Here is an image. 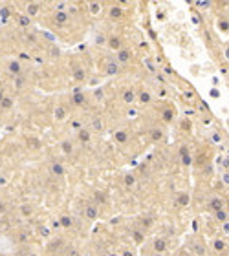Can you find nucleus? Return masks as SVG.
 <instances>
[{
    "instance_id": "1",
    "label": "nucleus",
    "mask_w": 229,
    "mask_h": 256,
    "mask_svg": "<svg viewBox=\"0 0 229 256\" xmlns=\"http://www.w3.org/2000/svg\"><path fill=\"white\" fill-rule=\"evenodd\" d=\"M55 22H57L59 26L66 24V22H68V13H64V11H57V13H55Z\"/></svg>"
},
{
    "instance_id": "17",
    "label": "nucleus",
    "mask_w": 229,
    "mask_h": 256,
    "mask_svg": "<svg viewBox=\"0 0 229 256\" xmlns=\"http://www.w3.org/2000/svg\"><path fill=\"white\" fill-rule=\"evenodd\" d=\"M79 139H81L83 143H88V141H90V134H88L86 130H81V132H79Z\"/></svg>"
},
{
    "instance_id": "25",
    "label": "nucleus",
    "mask_w": 229,
    "mask_h": 256,
    "mask_svg": "<svg viewBox=\"0 0 229 256\" xmlns=\"http://www.w3.org/2000/svg\"><path fill=\"white\" fill-rule=\"evenodd\" d=\"M90 11L96 15V13H99V11H101V6H99V4H96V2H94V4H90Z\"/></svg>"
},
{
    "instance_id": "16",
    "label": "nucleus",
    "mask_w": 229,
    "mask_h": 256,
    "mask_svg": "<svg viewBox=\"0 0 229 256\" xmlns=\"http://www.w3.org/2000/svg\"><path fill=\"white\" fill-rule=\"evenodd\" d=\"M123 101H125V103H132V101H134V91H130V90L125 91V94H123Z\"/></svg>"
},
{
    "instance_id": "27",
    "label": "nucleus",
    "mask_w": 229,
    "mask_h": 256,
    "mask_svg": "<svg viewBox=\"0 0 229 256\" xmlns=\"http://www.w3.org/2000/svg\"><path fill=\"white\" fill-rule=\"evenodd\" d=\"M125 183L128 185V187H132V185H134V176L132 174H127L125 176Z\"/></svg>"
},
{
    "instance_id": "9",
    "label": "nucleus",
    "mask_w": 229,
    "mask_h": 256,
    "mask_svg": "<svg viewBox=\"0 0 229 256\" xmlns=\"http://www.w3.org/2000/svg\"><path fill=\"white\" fill-rule=\"evenodd\" d=\"M9 72H11V73H20V62L11 60V62H9Z\"/></svg>"
},
{
    "instance_id": "19",
    "label": "nucleus",
    "mask_w": 229,
    "mask_h": 256,
    "mask_svg": "<svg viewBox=\"0 0 229 256\" xmlns=\"http://www.w3.org/2000/svg\"><path fill=\"white\" fill-rule=\"evenodd\" d=\"M178 203H180V205H187V203H189V196H187V194H180V196H178Z\"/></svg>"
},
{
    "instance_id": "31",
    "label": "nucleus",
    "mask_w": 229,
    "mask_h": 256,
    "mask_svg": "<svg viewBox=\"0 0 229 256\" xmlns=\"http://www.w3.org/2000/svg\"><path fill=\"white\" fill-rule=\"evenodd\" d=\"M150 135H152V139H162V130H154Z\"/></svg>"
},
{
    "instance_id": "11",
    "label": "nucleus",
    "mask_w": 229,
    "mask_h": 256,
    "mask_svg": "<svg viewBox=\"0 0 229 256\" xmlns=\"http://www.w3.org/2000/svg\"><path fill=\"white\" fill-rule=\"evenodd\" d=\"M39 8H40L39 4H30V6H28V15H30V17H35V15L39 13Z\"/></svg>"
},
{
    "instance_id": "12",
    "label": "nucleus",
    "mask_w": 229,
    "mask_h": 256,
    "mask_svg": "<svg viewBox=\"0 0 229 256\" xmlns=\"http://www.w3.org/2000/svg\"><path fill=\"white\" fill-rule=\"evenodd\" d=\"M118 57H119L121 62H127V60L130 59V51H128V50H121V51L118 53Z\"/></svg>"
},
{
    "instance_id": "35",
    "label": "nucleus",
    "mask_w": 229,
    "mask_h": 256,
    "mask_svg": "<svg viewBox=\"0 0 229 256\" xmlns=\"http://www.w3.org/2000/svg\"><path fill=\"white\" fill-rule=\"evenodd\" d=\"M123 256H134V254H132L130 251H125V252H123Z\"/></svg>"
},
{
    "instance_id": "23",
    "label": "nucleus",
    "mask_w": 229,
    "mask_h": 256,
    "mask_svg": "<svg viewBox=\"0 0 229 256\" xmlns=\"http://www.w3.org/2000/svg\"><path fill=\"white\" fill-rule=\"evenodd\" d=\"M74 103H75V104H83V103H84V97H83L81 94H75V95H74Z\"/></svg>"
},
{
    "instance_id": "7",
    "label": "nucleus",
    "mask_w": 229,
    "mask_h": 256,
    "mask_svg": "<svg viewBox=\"0 0 229 256\" xmlns=\"http://www.w3.org/2000/svg\"><path fill=\"white\" fill-rule=\"evenodd\" d=\"M114 139H116L118 143H125V141H127V132H123V130L116 132V135H114Z\"/></svg>"
},
{
    "instance_id": "24",
    "label": "nucleus",
    "mask_w": 229,
    "mask_h": 256,
    "mask_svg": "<svg viewBox=\"0 0 229 256\" xmlns=\"http://www.w3.org/2000/svg\"><path fill=\"white\" fill-rule=\"evenodd\" d=\"M134 240H136L137 243H141V242H143V234H141L140 230H134Z\"/></svg>"
},
{
    "instance_id": "39",
    "label": "nucleus",
    "mask_w": 229,
    "mask_h": 256,
    "mask_svg": "<svg viewBox=\"0 0 229 256\" xmlns=\"http://www.w3.org/2000/svg\"><path fill=\"white\" fill-rule=\"evenodd\" d=\"M2 99H4V94H2V91H0V103H2Z\"/></svg>"
},
{
    "instance_id": "38",
    "label": "nucleus",
    "mask_w": 229,
    "mask_h": 256,
    "mask_svg": "<svg viewBox=\"0 0 229 256\" xmlns=\"http://www.w3.org/2000/svg\"><path fill=\"white\" fill-rule=\"evenodd\" d=\"M224 229H225V230L229 232V223H225V225H224Z\"/></svg>"
},
{
    "instance_id": "33",
    "label": "nucleus",
    "mask_w": 229,
    "mask_h": 256,
    "mask_svg": "<svg viewBox=\"0 0 229 256\" xmlns=\"http://www.w3.org/2000/svg\"><path fill=\"white\" fill-rule=\"evenodd\" d=\"M171 119H172V112L167 110V112H165V121H171Z\"/></svg>"
},
{
    "instance_id": "2",
    "label": "nucleus",
    "mask_w": 229,
    "mask_h": 256,
    "mask_svg": "<svg viewBox=\"0 0 229 256\" xmlns=\"http://www.w3.org/2000/svg\"><path fill=\"white\" fill-rule=\"evenodd\" d=\"M165 249H167V243H165V240H162V238L154 240V251H156V252H163Z\"/></svg>"
},
{
    "instance_id": "30",
    "label": "nucleus",
    "mask_w": 229,
    "mask_h": 256,
    "mask_svg": "<svg viewBox=\"0 0 229 256\" xmlns=\"http://www.w3.org/2000/svg\"><path fill=\"white\" fill-rule=\"evenodd\" d=\"M62 150H64L66 154H70V152H72V145H70V143H62Z\"/></svg>"
},
{
    "instance_id": "4",
    "label": "nucleus",
    "mask_w": 229,
    "mask_h": 256,
    "mask_svg": "<svg viewBox=\"0 0 229 256\" xmlns=\"http://www.w3.org/2000/svg\"><path fill=\"white\" fill-rule=\"evenodd\" d=\"M84 214H86V218H90V220H96V218H97V208L92 207V205H88L86 211H84Z\"/></svg>"
},
{
    "instance_id": "20",
    "label": "nucleus",
    "mask_w": 229,
    "mask_h": 256,
    "mask_svg": "<svg viewBox=\"0 0 229 256\" xmlns=\"http://www.w3.org/2000/svg\"><path fill=\"white\" fill-rule=\"evenodd\" d=\"M213 245H215V249H216V251H224L225 242H224V240H215V243H213Z\"/></svg>"
},
{
    "instance_id": "10",
    "label": "nucleus",
    "mask_w": 229,
    "mask_h": 256,
    "mask_svg": "<svg viewBox=\"0 0 229 256\" xmlns=\"http://www.w3.org/2000/svg\"><path fill=\"white\" fill-rule=\"evenodd\" d=\"M209 207H211V208H215V212H216V211H222V201H220L218 198H215V199H211Z\"/></svg>"
},
{
    "instance_id": "18",
    "label": "nucleus",
    "mask_w": 229,
    "mask_h": 256,
    "mask_svg": "<svg viewBox=\"0 0 229 256\" xmlns=\"http://www.w3.org/2000/svg\"><path fill=\"white\" fill-rule=\"evenodd\" d=\"M215 214H216V220H218V221H225V220H227V212H225V211H216Z\"/></svg>"
},
{
    "instance_id": "8",
    "label": "nucleus",
    "mask_w": 229,
    "mask_h": 256,
    "mask_svg": "<svg viewBox=\"0 0 229 256\" xmlns=\"http://www.w3.org/2000/svg\"><path fill=\"white\" fill-rule=\"evenodd\" d=\"M72 225V218L70 216H61V227L62 229H70Z\"/></svg>"
},
{
    "instance_id": "6",
    "label": "nucleus",
    "mask_w": 229,
    "mask_h": 256,
    "mask_svg": "<svg viewBox=\"0 0 229 256\" xmlns=\"http://www.w3.org/2000/svg\"><path fill=\"white\" fill-rule=\"evenodd\" d=\"M52 172L55 176H62L64 174V167L61 165V163H53V165H52Z\"/></svg>"
},
{
    "instance_id": "21",
    "label": "nucleus",
    "mask_w": 229,
    "mask_h": 256,
    "mask_svg": "<svg viewBox=\"0 0 229 256\" xmlns=\"http://www.w3.org/2000/svg\"><path fill=\"white\" fill-rule=\"evenodd\" d=\"M74 75H75V79H77V81H83V79H84V72H83L81 68H75Z\"/></svg>"
},
{
    "instance_id": "29",
    "label": "nucleus",
    "mask_w": 229,
    "mask_h": 256,
    "mask_svg": "<svg viewBox=\"0 0 229 256\" xmlns=\"http://www.w3.org/2000/svg\"><path fill=\"white\" fill-rule=\"evenodd\" d=\"M22 214H24V216H31V207L24 205V207H22Z\"/></svg>"
},
{
    "instance_id": "28",
    "label": "nucleus",
    "mask_w": 229,
    "mask_h": 256,
    "mask_svg": "<svg viewBox=\"0 0 229 256\" xmlns=\"http://www.w3.org/2000/svg\"><path fill=\"white\" fill-rule=\"evenodd\" d=\"M18 24H20V26H30V18H28V17H20V18H18Z\"/></svg>"
},
{
    "instance_id": "14",
    "label": "nucleus",
    "mask_w": 229,
    "mask_h": 256,
    "mask_svg": "<svg viewBox=\"0 0 229 256\" xmlns=\"http://www.w3.org/2000/svg\"><path fill=\"white\" fill-rule=\"evenodd\" d=\"M0 104H2V108H4V110H9V108L13 106V101H11L9 97H4V99H2V103H0Z\"/></svg>"
},
{
    "instance_id": "26",
    "label": "nucleus",
    "mask_w": 229,
    "mask_h": 256,
    "mask_svg": "<svg viewBox=\"0 0 229 256\" xmlns=\"http://www.w3.org/2000/svg\"><path fill=\"white\" fill-rule=\"evenodd\" d=\"M55 117H57V119H64V108L59 106V108L55 110Z\"/></svg>"
},
{
    "instance_id": "3",
    "label": "nucleus",
    "mask_w": 229,
    "mask_h": 256,
    "mask_svg": "<svg viewBox=\"0 0 229 256\" xmlns=\"http://www.w3.org/2000/svg\"><path fill=\"white\" fill-rule=\"evenodd\" d=\"M180 156H181V161L185 163V165H191V156H189V150L185 147L180 148Z\"/></svg>"
},
{
    "instance_id": "22",
    "label": "nucleus",
    "mask_w": 229,
    "mask_h": 256,
    "mask_svg": "<svg viewBox=\"0 0 229 256\" xmlns=\"http://www.w3.org/2000/svg\"><path fill=\"white\" fill-rule=\"evenodd\" d=\"M140 99H141V103H149L150 101V94H149V91H141Z\"/></svg>"
},
{
    "instance_id": "36",
    "label": "nucleus",
    "mask_w": 229,
    "mask_h": 256,
    "mask_svg": "<svg viewBox=\"0 0 229 256\" xmlns=\"http://www.w3.org/2000/svg\"><path fill=\"white\" fill-rule=\"evenodd\" d=\"M70 256H79V252H77V251H72V254H70Z\"/></svg>"
},
{
    "instance_id": "34",
    "label": "nucleus",
    "mask_w": 229,
    "mask_h": 256,
    "mask_svg": "<svg viewBox=\"0 0 229 256\" xmlns=\"http://www.w3.org/2000/svg\"><path fill=\"white\" fill-rule=\"evenodd\" d=\"M213 141H215V143L220 141V135H218V134H213Z\"/></svg>"
},
{
    "instance_id": "15",
    "label": "nucleus",
    "mask_w": 229,
    "mask_h": 256,
    "mask_svg": "<svg viewBox=\"0 0 229 256\" xmlns=\"http://www.w3.org/2000/svg\"><path fill=\"white\" fill-rule=\"evenodd\" d=\"M121 13H123V9H121V8H118V6L110 9V17H114V18H118V17H121Z\"/></svg>"
},
{
    "instance_id": "5",
    "label": "nucleus",
    "mask_w": 229,
    "mask_h": 256,
    "mask_svg": "<svg viewBox=\"0 0 229 256\" xmlns=\"http://www.w3.org/2000/svg\"><path fill=\"white\" fill-rule=\"evenodd\" d=\"M108 46L112 50H119V46H121V39L119 37H112L110 40H108Z\"/></svg>"
},
{
    "instance_id": "32",
    "label": "nucleus",
    "mask_w": 229,
    "mask_h": 256,
    "mask_svg": "<svg viewBox=\"0 0 229 256\" xmlns=\"http://www.w3.org/2000/svg\"><path fill=\"white\" fill-rule=\"evenodd\" d=\"M92 126H94L96 130H101V121H99V119H96L94 123H92Z\"/></svg>"
},
{
    "instance_id": "37",
    "label": "nucleus",
    "mask_w": 229,
    "mask_h": 256,
    "mask_svg": "<svg viewBox=\"0 0 229 256\" xmlns=\"http://www.w3.org/2000/svg\"><path fill=\"white\" fill-rule=\"evenodd\" d=\"M2 212H4V205H2V203H0V214H2Z\"/></svg>"
},
{
    "instance_id": "13",
    "label": "nucleus",
    "mask_w": 229,
    "mask_h": 256,
    "mask_svg": "<svg viewBox=\"0 0 229 256\" xmlns=\"http://www.w3.org/2000/svg\"><path fill=\"white\" fill-rule=\"evenodd\" d=\"M118 69H119V66L116 62H108V66H106V72L108 73H118Z\"/></svg>"
}]
</instances>
